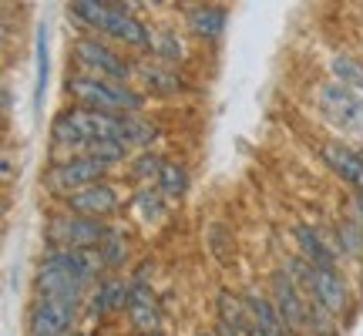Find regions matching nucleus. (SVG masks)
<instances>
[{
	"instance_id": "f257e3e1",
	"label": "nucleus",
	"mask_w": 363,
	"mask_h": 336,
	"mask_svg": "<svg viewBox=\"0 0 363 336\" xmlns=\"http://www.w3.org/2000/svg\"><path fill=\"white\" fill-rule=\"evenodd\" d=\"M71 17L84 24L91 34L98 38H111L125 47H135V51H148L152 44V30L135 17V13L125 7V4H108V0H74L67 4Z\"/></svg>"
},
{
	"instance_id": "f03ea898",
	"label": "nucleus",
	"mask_w": 363,
	"mask_h": 336,
	"mask_svg": "<svg viewBox=\"0 0 363 336\" xmlns=\"http://www.w3.org/2000/svg\"><path fill=\"white\" fill-rule=\"evenodd\" d=\"M65 91L74 98L78 108L88 111H101V115H142L148 98L142 91H135L131 84H118V81L91 78V74H67Z\"/></svg>"
},
{
	"instance_id": "7ed1b4c3",
	"label": "nucleus",
	"mask_w": 363,
	"mask_h": 336,
	"mask_svg": "<svg viewBox=\"0 0 363 336\" xmlns=\"http://www.w3.org/2000/svg\"><path fill=\"white\" fill-rule=\"evenodd\" d=\"M71 57L78 65L81 74L91 78H104V81H118V84H128V78L135 74V61L121 57V54L98 34H84L71 44Z\"/></svg>"
},
{
	"instance_id": "20e7f679",
	"label": "nucleus",
	"mask_w": 363,
	"mask_h": 336,
	"mask_svg": "<svg viewBox=\"0 0 363 336\" xmlns=\"http://www.w3.org/2000/svg\"><path fill=\"white\" fill-rule=\"evenodd\" d=\"M316 101H320V111L333 128L347 131L353 138H363V94L343 88L340 81H326L316 94Z\"/></svg>"
},
{
	"instance_id": "39448f33",
	"label": "nucleus",
	"mask_w": 363,
	"mask_h": 336,
	"mask_svg": "<svg viewBox=\"0 0 363 336\" xmlns=\"http://www.w3.org/2000/svg\"><path fill=\"white\" fill-rule=\"evenodd\" d=\"M108 235V225L98 219H84L74 212H57L48 219V242L51 249H98Z\"/></svg>"
},
{
	"instance_id": "423d86ee",
	"label": "nucleus",
	"mask_w": 363,
	"mask_h": 336,
	"mask_svg": "<svg viewBox=\"0 0 363 336\" xmlns=\"http://www.w3.org/2000/svg\"><path fill=\"white\" fill-rule=\"evenodd\" d=\"M269 299L276 303L279 316L286 320V326L293 333H306L310 330V296L289 276V269H276L269 276Z\"/></svg>"
},
{
	"instance_id": "0eeeda50",
	"label": "nucleus",
	"mask_w": 363,
	"mask_h": 336,
	"mask_svg": "<svg viewBox=\"0 0 363 336\" xmlns=\"http://www.w3.org/2000/svg\"><path fill=\"white\" fill-rule=\"evenodd\" d=\"M94 181H104V165L88 152H78V155H67L65 162L48 172V189L57 195H74L81 189H88Z\"/></svg>"
},
{
	"instance_id": "6e6552de",
	"label": "nucleus",
	"mask_w": 363,
	"mask_h": 336,
	"mask_svg": "<svg viewBox=\"0 0 363 336\" xmlns=\"http://www.w3.org/2000/svg\"><path fill=\"white\" fill-rule=\"evenodd\" d=\"M74 316H78L74 303L38 296L30 303V310H27V336H71L74 333L71 330Z\"/></svg>"
},
{
	"instance_id": "1a4fd4ad",
	"label": "nucleus",
	"mask_w": 363,
	"mask_h": 336,
	"mask_svg": "<svg viewBox=\"0 0 363 336\" xmlns=\"http://www.w3.org/2000/svg\"><path fill=\"white\" fill-rule=\"evenodd\" d=\"M34 289H38V296H44V299H61V303H74V306H81V299H84V293H88V283L81 279L78 272L65 269V266H57V262H51V259H40Z\"/></svg>"
},
{
	"instance_id": "9d476101",
	"label": "nucleus",
	"mask_w": 363,
	"mask_h": 336,
	"mask_svg": "<svg viewBox=\"0 0 363 336\" xmlns=\"http://www.w3.org/2000/svg\"><path fill=\"white\" fill-rule=\"evenodd\" d=\"M65 208H67V212H74V215H84V219H98V222H101V219L115 215L118 208H121V198H118L115 185H108V181H94V185H88V189L67 195Z\"/></svg>"
},
{
	"instance_id": "9b49d317",
	"label": "nucleus",
	"mask_w": 363,
	"mask_h": 336,
	"mask_svg": "<svg viewBox=\"0 0 363 336\" xmlns=\"http://www.w3.org/2000/svg\"><path fill=\"white\" fill-rule=\"evenodd\" d=\"M125 313H128L131 326L142 336H158L162 310H158V299L152 293V286L145 283L142 276H135L128 283V306H125Z\"/></svg>"
},
{
	"instance_id": "f8f14e48",
	"label": "nucleus",
	"mask_w": 363,
	"mask_h": 336,
	"mask_svg": "<svg viewBox=\"0 0 363 336\" xmlns=\"http://www.w3.org/2000/svg\"><path fill=\"white\" fill-rule=\"evenodd\" d=\"M293 239H296L299 259H306L313 269H337V252L330 249V242H326L323 229H316V225H306V222H299L296 229H293Z\"/></svg>"
},
{
	"instance_id": "ddd939ff",
	"label": "nucleus",
	"mask_w": 363,
	"mask_h": 336,
	"mask_svg": "<svg viewBox=\"0 0 363 336\" xmlns=\"http://www.w3.org/2000/svg\"><path fill=\"white\" fill-rule=\"evenodd\" d=\"M128 306V283L121 276H104L98 279V286L91 289L88 296V316L91 320H101L108 313L125 310Z\"/></svg>"
},
{
	"instance_id": "4468645a",
	"label": "nucleus",
	"mask_w": 363,
	"mask_h": 336,
	"mask_svg": "<svg viewBox=\"0 0 363 336\" xmlns=\"http://www.w3.org/2000/svg\"><path fill=\"white\" fill-rule=\"evenodd\" d=\"M242 299H246L249 320H252V326H256L262 336H296L289 326H286V320L279 316V310H276V303H272L269 296L249 289V293H242Z\"/></svg>"
},
{
	"instance_id": "2eb2a0df",
	"label": "nucleus",
	"mask_w": 363,
	"mask_h": 336,
	"mask_svg": "<svg viewBox=\"0 0 363 336\" xmlns=\"http://www.w3.org/2000/svg\"><path fill=\"white\" fill-rule=\"evenodd\" d=\"M185 21H189V30L199 40H219L225 34L229 13L219 4H199V7H192V11L185 13Z\"/></svg>"
},
{
	"instance_id": "dca6fc26",
	"label": "nucleus",
	"mask_w": 363,
	"mask_h": 336,
	"mask_svg": "<svg viewBox=\"0 0 363 336\" xmlns=\"http://www.w3.org/2000/svg\"><path fill=\"white\" fill-rule=\"evenodd\" d=\"M320 155H323V162L337 172L340 179L350 181V185H357V179L363 175V158L357 148H347V145H340V142H326L320 148Z\"/></svg>"
},
{
	"instance_id": "f3484780",
	"label": "nucleus",
	"mask_w": 363,
	"mask_h": 336,
	"mask_svg": "<svg viewBox=\"0 0 363 336\" xmlns=\"http://www.w3.org/2000/svg\"><path fill=\"white\" fill-rule=\"evenodd\" d=\"M135 74L145 81V88L155 91V94H179L182 91L179 71L172 65H162V61H155V65H138L135 61Z\"/></svg>"
},
{
	"instance_id": "a211bd4d",
	"label": "nucleus",
	"mask_w": 363,
	"mask_h": 336,
	"mask_svg": "<svg viewBox=\"0 0 363 336\" xmlns=\"http://www.w3.org/2000/svg\"><path fill=\"white\" fill-rule=\"evenodd\" d=\"M155 138H158L155 121H148V118H142V115H125V145H128V148L148 152Z\"/></svg>"
},
{
	"instance_id": "6ab92c4d",
	"label": "nucleus",
	"mask_w": 363,
	"mask_h": 336,
	"mask_svg": "<svg viewBox=\"0 0 363 336\" xmlns=\"http://www.w3.org/2000/svg\"><path fill=\"white\" fill-rule=\"evenodd\" d=\"M330 71H333V81H340L343 88L363 94V61H357L350 54H337L330 61Z\"/></svg>"
},
{
	"instance_id": "aec40b11",
	"label": "nucleus",
	"mask_w": 363,
	"mask_h": 336,
	"mask_svg": "<svg viewBox=\"0 0 363 336\" xmlns=\"http://www.w3.org/2000/svg\"><path fill=\"white\" fill-rule=\"evenodd\" d=\"M148 51H152V57L162 61V65H179L182 57H185V47H182V40L175 38L172 30H152Z\"/></svg>"
},
{
	"instance_id": "412c9836",
	"label": "nucleus",
	"mask_w": 363,
	"mask_h": 336,
	"mask_svg": "<svg viewBox=\"0 0 363 336\" xmlns=\"http://www.w3.org/2000/svg\"><path fill=\"white\" fill-rule=\"evenodd\" d=\"M189 189V168L179 162H165L162 175H158V192L169 195V198H182Z\"/></svg>"
},
{
	"instance_id": "4be33fe9",
	"label": "nucleus",
	"mask_w": 363,
	"mask_h": 336,
	"mask_svg": "<svg viewBox=\"0 0 363 336\" xmlns=\"http://www.w3.org/2000/svg\"><path fill=\"white\" fill-rule=\"evenodd\" d=\"M98 252H101L104 269H118V266L128 259V239H125V233L108 229V235H104V242L98 246Z\"/></svg>"
},
{
	"instance_id": "5701e85b",
	"label": "nucleus",
	"mask_w": 363,
	"mask_h": 336,
	"mask_svg": "<svg viewBox=\"0 0 363 336\" xmlns=\"http://www.w3.org/2000/svg\"><path fill=\"white\" fill-rule=\"evenodd\" d=\"M135 212L142 222H162L165 219V198L158 189H142L135 195Z\"/></svg>"
},
{
	"instance_id": "b1692460",
	"label": "nucleus",
	"mask_w": 363,
	"mask_h": 336,
	"mask_svg": "<svg viewBox=\"0 0 363 336\" xmlns=\"http://www.w3.org/2000/svg\"><path fill=\"white\" fill-rule=\"evenodd\" d=\"M34 54H38V84H34V108H40V104H44V88H48V30H44V27L38 30V47H34Z\"/></svg>"
},
{
	"instance_id": "393cba45",
	"label": "nucleus",
	"mask_w": 363,
	"mask_h": 336,
	"mask_svg": "<svg viewBox=\"0 0 363 336\" xmlns=\"http://www.w3.org/2000/svg\"><path fill=\"white\" fill-rule=\"evenodd\" d=\"M162 168H165V158L155 155V152L148 148V152H142V155L131 162V179H138V181L158 179V175H162Z\"/></svg>"
},
{
	"instance_id": "a878e982",
	"label": "nucleus",
	"mask_w": 363,
	"mask_h": 336,
	"mask_svg": "<svg viewBox=\"0 0 363 336\" xmlns=\"http://www.w3.org/2000/svg\"><path fill=\"white\" fill-rule=\"evenodd\" d=\"M128 152H131V148H125L121 142H94L88 148V155H94L104 168H108V165H118V162H125V158H128Z\"/></svg>"
},
{
	"instance_id": "bb28decb",
	"label": "nucleus",
	"mask_w": 363,
	"mask_h": 336,
	"mask_svg": "<svg viewBox=\"0 0 363 336\" xmlns=\"http://www.w3.org/2000/svg\"><path fill=\"white\" fill-rule=\"evenodd\" d=\"M208 246H212V252H216L219 262L229 259V252H233V235L225 233V225H222V222H216V225L208 229Z\"/></svg>"
},
{
	"instance_id": "cd10ccee",
	"label": "nucleus",
	"mask_w": 363,
	"mask_h": 336,
	"mask_svg": "<svg viewBox=\"0 0 363 336\" xmlns=\"http://www.w3.org/2000/svg\"><path fill=\"white\" fill-rule=\"evenodd\" d=\"M199 336H235V333L229 330V326H222V323H219L216 330H212V333H199Z\"/></svg>"
},
{
	"instance_id": "c85d7f7f",
	"label": "nucleus",
	"mask_w": 363,
	"mask_h": 336,
	"mask_svg": "<svg viewBox=\"0 0 363 336\" xmlns=\"http://www.w3.org/2000/svg\"><path fill=\"white\" fill-rule=\"evenodd\" d=\"M235 336H262V333H259V330H256V326H246L242 333H235Z\"/></svg>"
},
{
	"instance_id": "c756f323",
	"label": "nucleus",
	"mask_w": 363,
	"mask_h": 336,
	"mask_svg": "<svg viewBox=\"0 0 363 336\" xmlns=\"http://www.w3.org/2000/svg\"><path fill=\"white\" fill-rule=\"evenodd\" d=\"M353 189H357V192L363 195V175H360V179H357V185H353Z\"/></svg>"
},
{
	"instance_id": "7c9ffc66",
	"label": "nucleus",
	"mask_w": 363,
	"mask_h": 336,
	"mask_svg": "<svg viewBox=\"0 0 363 336\" xmlns=\"http://www.w3.org/2000/svg\"><path fill=\"white\" fill-rule=\"evenodd\" d=\"M357 152H360V158H363V145H360V148H357Z\"/></svg>"
},
{
	"instance_id": "2f4dec72",
	"label": "nucleus",
	"mask_w": 363,
	"mask_h": 336,
	"mask_svg": "<svg viewBox=\"0 0 363 336\" xmlns=\"http://www.w3.org/2000/svg\"><path fill=\"white\" fill-rule=\"evenodd\" d=\"M71 336H84V333H71Z\"/></svg>"
}]
</instances>
